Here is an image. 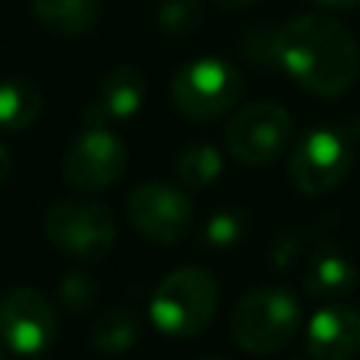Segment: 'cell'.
Here are the masks:
<instances>
[{"instance_id": "6da1fadb", "label": "cell", "mask_w": 360, "mask_h": 360, "mask_svg": "<svg viewBox=\"0 0 360 360\" xmlns=\"http://www.w3.org/2000/svg\"><path fill=\"white\" fill-rule=\"evenodd\" d=\"M278 70L312 96H343L360 73V51L343 20L309 11L287 20L276 31Z\"/></svg>"}, {"instance_id": "7a4b0ae2", "label": "cell", "mask_w": 360, "mask_h": 360, "mask_svg": "<svg viewBox=\"0 0 360 360\" xmlns=\"http://www.w3.org/2000/svg\"><path fill=\"white\" fill-rule=\"evenodd\" d=\"M301 326V307L281 287H259L245 292L228 318L233 343L250 354L281 352Z\"/></svg>"}, {"instance_id": "3957f363", "label": "cell", "mask_w": 360, "mask_h": 360, "mask_svg": "<svg viewBox=\"0 0 360 360\" xmlns=\"http://www.w3.org/2000/svg\"><path fill=\"white\" fill-rule=\"evenodd\" d=\"M217 304L219 290L214 276L202 267L186 264L158 284L149 301V318L169 338H194L211 323Z\"/></svg>"}, {"instance_id": "277c9868", "label": "cell", "mask_w": 360, "mask_h": 360, "mask_svg": "<svg viewBox=\"0 0 360 360\" xmlns=\"http://www.w3.org/2000/svg\"><path fill=\"white\" fill-rule=\"evenodd\" d=\"M177 112L191 121H214L236 107L245 93L242 73L217 56H200L174 70L169 84Z\"/></svg>"}, {"instance_id": "5b68a950", "label": "cell", "mask_w": 360, "mask_h": 360, "mask_svg": "<svg viewBox=\"0 0 360 360\" xmlns=\"http://www.w3.org/2000/svg\"><path fill=\"white\" fill-rule=\"evenodd\" d=\"M354 163V143L346 129L315 127L304 132L290 155V180L301 194L321 197L338 188Z\"/></svg>"}, {"instance_id": "8992f818", "label": "cell", "mask_w": 360, "mask_h": 360, "mask_svg": "<svg viewBox=\"0 0 360 360\" xmlns=\"http://www.w3.org/2000/svg\"><path fill=\"white\" fill-rule=\"evenodd\" d=\"M48 242L79 262H96L110 253L115 242V219L107 205L93 200H62L45 214Z\"/></svg>"}, {"instance_id": "52a82bcc", "label": "cell", "mask_w": 360, "mask_h": 360, "mask_svg": "<svg viewBox=\"0 0 360 360\" xmlns=\"http://www.w3.org/2000/svg\"><path fill=\"white\" fill-rule=\"evenodd\" d=\"M292 143V115L276 101H253L225 124V146L231 158L248 166L276 160Z\"/></svg>"}, {"instance_id": "ba28073f", "label": "cell", "mask_w": 360, "mask_h": 360, "mask_svg": "<svg viewBox=\"0 0 360 360\" xmlns=\"http://www.w3.org/2000/svg\"><path fill=\"white\" fill-rule=\"evenodd\" d=\"M127 217L132 228L146 239L174 245L188 236L194 225V205L177 186L163 180H146L129 191Z\"/></svg>"}, {"instance_id": "9c48e42d", "label": "cell", "mask_w": 360, "mask_h": 360, "mask_svg": "<svg viewBox=\"0 0 360 360\" xmlns=\"http://www.w3.org/2000/svg\"><path fill=\"white\" fill-rule=\"evenodd\" d=\"M127 169V146L107 127H87L62 158V177L79 191H104Z\"/></svg>"}, {"instance_id": "30bf717a", "label": "cell", "mask_w": 360, "mask_h": 360, "mask_svg": "<svg viewBox=\"0 0 360 360\" xmlns=\"http://www.w3.org/2000/svg\"><path fill=\"white\" fill-rule=\"evenodd\" d=\"M59 323L51 301L34 287H11L0 295V340L22 354H39L56 340Z\"/></svg>"}, {"instance_id": "8fae6325", "label": "cell", "mask_w": 360, "mask_h": 360, "mask_svg": "<svg viewBox=\"0 0 360 360\" xmlns=\"http://www.w3.org/2000/svg\"><path fill=\"white\" fill-rule=\"evenodd\" d=\"M307 352L312 360H354L360 352V312L343 301L321 307L307 326Z\"/></svg>"}, {"instance_id": "7c38bea8", "label": "cell", "mask_w": 360, "mask_h": 360, "mask_svg": "<svg viewBox=\"0 0 360 360\" xmlns=\"http://www.w3.org/2000/svg\"><path fill=\"white\" fill-rule=\"evenodd\" d=\"M143 96H146L143 70L135 65H118L104 76L98 96L84 107L82 118L87 127H104L107 121H127L141 110Z\"/></svg>"}, {"instance_id": "4fadbf2b", "label": "cell", "mask_w": 360, "mask_h": 360, "mask_svg": "<svg viewBox=\"0 0 360 360\" xmlns=\"http://www.w3.org/2000/svg\"><path fill=\"white\" fill-rule=\"evenodd\" d=\"M31 8L59 37H82L98 22V0H31Z\"/></svg>"}, {"instance_id": "5bb4252c", "label": "cell", "mask_w": 360, "mask_h": 360, "mask_svg": "<svg viewBox=\"0 0 360 360\" xmlns=\"http://www.w3.org/2000/svg\"><path fill=\"white\" fill-rule=\"evenodd\" d=\"M42 112V90L22 76L0 82V129L20 132L28 129Z\"/></svg>"}, {"instance_id": "9a60e30c", "label": "cell", "mask_w": 360, "mask_h": 360, "mask_svg": "<svg viewBox=\"0 0 360 360\" xmlns=\"http://www.w3.org/2000/svg\"><path fill=\"white\" fill-rule=\"evenodd\" d=\"M307 290L315 295V298H323V301H338L343 295H349L357 284V270L354 264L340 256V253H321L315 256L312 267L307 270V278H304Z\"/></svg>"}, {"instance_id": "2e32d148", "label": "cell", "mask_w": 360, "mask_h": 360, "mask_svg": "<svg viewBox=\"0 0 360 360\" xmlns=\"http://www.w3.org/2000/svg\"><path fill=\"white\" fill-rule=\"evenodd\" d=\"M141 335V323L132 309L115 307L104 315H98L90 326V346L104 354H121L127 352Z\"/></svg>"}, {"instance_id": "e0dca14e", "label": "cell", "mask_w": 360, "mask_h": 360, "mask_svg": "<svg viewBox=\"0 0 360 360\" xmlns=\"http://www.w3.org/2000/svg\"><path fill=\"white\" fill-rule=\"evenodd\" d=\"M222 172V155L211 143H191L177 158V177L183 186L202 188L211 186Z\"/></svg>"}, {"instance_id": "ac0fdd59", "label": "cell", "mask_w": 360, "mask_h": 360, "mask_svg": "<svg viewBox=\"0 0 360 360\" xmlns=\"http://www.w3.org/2000/svg\"><path fill=\"white\" fill-rule=\"evenodd\" d=\"M202 22L200 0H163L158 8V25L169 37H188Z\"/></svg>"}, {"instance_id": "d6986e66", "label": "cell", "mask_w": 360, "mask_h": 360, "mask_svg": "<svg viewBox=\"0 0 360 360\" xmlns=\"http://www.w3.org/2000/svg\"><path fill=\"white\" fill-rule=\"evenodd\" d=\"M245 228H248V219H245L242 211H236V208H219V211H214L208 217V222L202 228V239H205L208 248L225 250V248H231V245H236L242 239Z\"/></svg>"}, {"instance_id": "ffe728a7", "label": "cell", "mask_w": 360, "mask_h": 360, "mask_svg": "<svg viewBox=\"0 0 360 360\" xmlns=\"http://www.w3.org/2000/svg\"><path fill=\"white\" fill-rule=\"evenodd\" d=\"M276 31H278V28H253V31L245 37V42H242L248 59L256 62L259 68H276V70H278Z\"/></svg>"}, {"instance_id": "44dd1931", "label": "cell", "mask_w": 360, "mask_h": 360, "mask_svg": "<svg viewBox=\"0 0 360 360\" xmlns=\"http://www.w3.org/2000/svg\"><path fill=\"white\" fill-rule=\"evenodd\" d=\"M59 301L68 312H82L93 304V281L84 273H68L59 281Z\"/></svg>"}, {"instance_id": "7402d4cb", "label": "cell", "mask_w": 360, "mask_h": 360, "mask_svg": "<svg viewBox=\"0 0 360 360\" xmlns=\"http://www.w3.org/2000/svg\"><path fill=\"white\" fill-rule=\"evenodd\" d=\"M321 8H332V11H343V8H354L360 6V0H312Z\"/></svg>"}, {"instance_id": "603a6c76", "label": "cell", "mask_w": 360, "mask_h": 360, "mask_svg": "<svg viewBox=\"0 0 360 360\" xmlns=\"http://www.w3.org/2000/svg\"><path fill=\"white\" fill-rule=\"evenodd\" d=\"M8 172H11V155H8V149L0 143V186L8 180Z\"/></svg>"}, {"instance_id": "cb8c5ba5", "label": "cell", "mask_w": 360, "mask_h": 360, "mask_svg": "<svg viewBox=\"0 0 360 360\" xmlns=\"http://www.w3.org/2000/svg\"><path fill=\"white\" fill-rule=\"evenodd\" d=\"M253 0H214V6H219V8H225V11H239V8H245V6H250Z\"/></svg>"}, {"instance_id": "d4e9b609", "label": "cell", "mask_w": 360, "mask_h": 360, "mask_svg": "<svg viewBox=\"0 0 360 360\" xmlns=\"http://www.w3.org/2000/svg\"><path fill=\"white\" fill-rule=\"evenodd\" d=\"M200 360H225V357H200Z\"/></svg>"}, {"instance_id": "484cf974", "label": "cell", "mask_w": 360, "mask_h": 360, "mask_svg": "<svg viewBox=\"0 0 360 360\" xmlns=\"http://www.w3.org/2000/svg\"><path fill=\"white\" fill-rule=\"evenodd\" d=\"M0 360H3V352H0Z\"/></svg>"}]
</instances>
